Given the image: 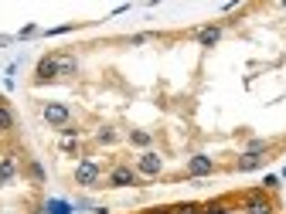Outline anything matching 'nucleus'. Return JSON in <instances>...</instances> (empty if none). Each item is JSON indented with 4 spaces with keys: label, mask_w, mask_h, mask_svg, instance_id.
<instances>
[{
    "label": "nucleus",
    "mask_w": 286,
    "mask_h": 214,
    "mask_svg": "<svg viewBox=\"0 0 286 214\" xmlns=\"http://www.w3.org/2000/svg\"><path fill=\"white\" fill-rule=\"evenodd\" d=\"M140 170L143 173H157L160 170V160L154 157V153H147V157H140Z\"/></svg>",
    "instance_id": "nucleus-6"
},
{
    "label": "nucleus",
    "mask_w": 286,
    "mask_h": 214,
    "mask_svg": "<svg viewBox=\"0 0 286 214\" xmlns=\"http://www.w3.org/2000/svg\"><path fill=\"white\" fill-rule=\"evenodd\" d=\"M72 71H75L72 55H44L38 61V82H51V78H61V75H72Z\"/></svg>",
    "instance_id": "nucleus-1"
},
{
    "label": "nucleus",
    "mask_w": 286,
    "mask_h": 214,
    "mask_svg": "<svg viewBox=\"0 0 286 214\" xmlns=\"http://www.w3.org/2000/svg\"><path fill=\"white\" fill-rule=\"evenodd\" d=\"M133 180H136V177H133L129 167H116L113 177H109V184H113V187H126V184H133Z\"/></svg>",
    "instance_id": "nucleus-3"
},
{
    "label": "nucleus",
    "mask_w": 286,
    "mask_h": 214,
    "mask_svg": "<svg viewBox=\"0 0 286 214\" xmlns=\"http://www.w3.org/2000/svg\"><path fill=\"white\" fill-rule=\"evenodd\" d=\"M44 119H48V123H65V119H68V109H65V105H48V109H44Z\"/></svg>",
    "instance_id": "nucleus-4"
},
{
    "label": "nucleus",
    "mask_w": 286,
    "mask_h": 214,
    "mask_svg": "<svg viewBox=\"0 0 286 214\" xmlns=\"http://www.w3.org/2000/svg\"><path fill=\"white\" fill-rule=\"evenodd\" d=\"M187 170L191 173H211V160L208 157H194L191 163H187Z\"/></svg>",
    "instance_id": "nucleus-5"
},
{
    "label": "nucleus",
    "mask_w": 286,
    "mask_h": 214,
    "mask_svg": "<svg viewBox=\"0 0 286 214\" xmlns=\"http://www.w3.org/2000/svg\"><path fill=\"white\" fill-rule=\"evenodd\" d=\"M249 214H269V204L266 200H252L249 204Z\"/></svg>",
    "instance_id": "nucleus-9"
},
{
    "label": "nucleus",
    "mask_w": 286,
    "mask_h": 214,
    "mask_svg": "<svg viewBox=\"0 0 286 214\" xmlns=\"http://www.w3.org/2000/svg\"><path fill=\"white\" fill-rule=\"evenodd\" d=\"M75 180H79L82 187L96 184V180H99V163H96V160H82L79 170H75Z\"/></svg>",
    "instance_id": "nucleus-2"
},
{
    "label": "nucleus",
    "mask_w": 286,
    "mask_h": 214,
    "mask_svg": "<svg viewBox=\"0 0 286 214\" xmlns=\"http://www.w3.org/2000/svg\"><path fill=\"white\" fill-rule=\"evenodd\" d=\"M201 41H204V44L218 41V28H208V31H201Z\"/></svg>",
    "instance_id": "nucleus-10"
},
{
    "label": "nucleus",
    "mask_w": 286,
    "mask_h": 214,
    "mask_svg": "<svg viewBox=\"0 0 286 214\" xmlns=\"http://www.w3.org/2000/svg\"><path fill=\"white\" fill-rule=\"evenodd\" d=\"M11 126H14V116H11V109L0 102V133H11Z\"/></svg>",
    "instance_id": "nucleus-7"
},
{
    "label": "nucleus",
    "mask_w": 286,
    "mask_h": 214,
    "mask_svg": "<svg viewBox=\"0 0 286 214\" xmlns=\"http://www.w3.org/2000/svg\"><path fill=\"white\" fill-rule=\"evenodd\" d=\"M14 177V160H4L0 163V180H11Z\"/></svg>",
    "instance_id": "nucleus-8"
}]
</instances>
